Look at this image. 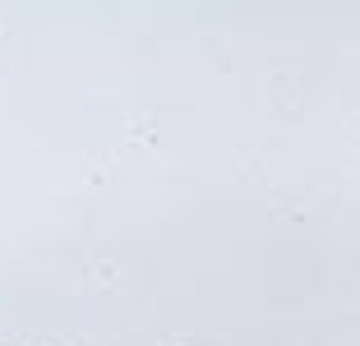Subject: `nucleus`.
Returning a JSON list of instances; mask_svg holds the SVG:
<instances>
[]
</instances>
